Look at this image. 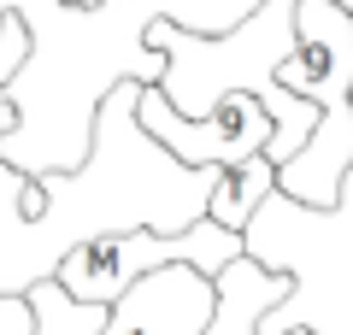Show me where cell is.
Instances as JSON below:
<instances>
[{
  "label": "cell",
  "mask_w": 353,
  "mask_h": 335,
  "mask_svg": "<svg viewBox=\"0 0 353 335\" xmlns=\"http://www.w3.org/2000/svg\"><path fill=\"white\" fill-rule=\"evenodd\" d=\"M271 77L318 106L306 148L277 165V194L301 212H336L353 176V12L341 0H294V53Z\"/></svg>",
  "instance_id": "obj_1"
},
{
  "label": "cell",
  "mask_w": 353,
  "mask_h": 335,
  "mask_svg": "<svg viewBox=\"0 0 353 335\" xmlns=\"http://www.w3.org/2000/svg\"><path fill=\"white\" fill-rule=\"evenodd\" d=\"M236 253H248V236L241 230H224V223L206 212V218L183 223V230H148V223H130V230H106V236L77 241L71 253L59 259V283L71 288L77 300H118L141 271L171 259H189L201 271H224Z\"/></svg>",
  "instance_id": "obj_2"
},
{
  "label": "cell",
  "mask_w": 353,
  "mask_h": 335,
  "mask_svg": "<svg viewBox=\"0 0 353 335\" xmlns=\"http://www.w3.org/2000/svg\"><path fill=\"white\" fill-rule=\"evenodd\" d=\"M136 118L183 165H241L265 153V141H271V112L253 88H224L206 112H183L159 83H141Z\"/></svg>",
  "instance_id": "obj_3"
},
{
  "label": "cell",
  "mask_w": 353,
  "mask_h": 335,
  "mask_svg": "<svg viewBox=\"0 0 353 335\" xmlns=\"http://www.w3.org/2000/svg\"><path fill=\"white\" fill-rule=\"evenodd\" d=\"M218 306V276L189 259L153 265L118 300H106L101 335H206Z\"/></svg>",
  "instance_id": "obj_4"
},
{
  "label": "cell",
  "mask_w": 353,
  "mask_h": 335,
  "mask_svg": "<svg viewBox=\"0 0 353 335\" xmlns=\"http://www.w3.org/2000/svg\"><path fill=\"white\" fill-rule=\"evenodd\" d=\"M294 294V271L289 265H265L259 253H236V259L218 271V306H212V323L206 335H265L259 318L271 306ZM283 335H318L306 323H289Z\"/></svg>",
  "instance_id": "obj_5"
},
{
  "label": "cell",
  "mask_w": 353,
  "mask_h": 335,
  "mask_svg": "<svg viewBox=\"0 0 353 335\" xmlns=\"http://www.w3.org/2000/svg\"><path fill=\"white\" fill-rule=\"evenodd\" d=\"M271 194H277V165L265 159V153H253V159H241V165H218V183H212L206 212H212L224 230H241V236H248V223L259 218V206Z\"/></svg>",
  "instance_id": "obj_6"
},
{
  "label": "cell",
  "mask_w": 353,
  "mask_h": 335,
  "mask_svg": "<svg viewBox=\"0 0 353 335\" xmlns=\"http://www.w3.org/2000/svg\"><path fill=\"white\" fill-rule=\"evenodd\" d=\"M24 294L36 312V335H101L106 323V300H77L59 276H36Z\"/></svg>",
  "instance_id": "obj_7"
},
{
  "label": "cell",
  "mask_w": 353,
  "mask_h": 335,
  "mask_svg": "<svg viewBox=\"0 0 353 335\" xmlns=\"http://www.w3.org/2000/svg\"><path fill=\"white\" fill-rule=\"evenodd\" d=\"M0 335H36V312H30V294H24V288L0 294Z\"/></svg>",
  "instance_id": "obj_8"
}]
</instances>
